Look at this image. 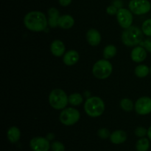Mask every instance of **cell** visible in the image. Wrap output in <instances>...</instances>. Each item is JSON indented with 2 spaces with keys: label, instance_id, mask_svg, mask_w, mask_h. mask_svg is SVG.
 I'll return each instance as SVG.
<instances>
[{
  "label": "cell",
  "instance_id": "6da1fadb",
  "mask_svg": "<svg viewBox=\"0 0 151 151\" xmlns=\"http://www.w3.org/2000/svg\"><path fill=\"white\" fill-rule=\"evenodd\" d=\"M24 25L27 29L32 32H41L47 28L48 19L43 12L32 10L24 16Z\"/></svg>",
  "mask_w": 151,
  "mask_h": 151
},
{
  "label": "cell",
  "instance_id": "7a4b0ae2",
  "mask_svg": "<svg viewBox=\"0 0 151 151\" xmlns=\"http://www.w3.org/2000/svg\"><path fill=\"white\" fill-rule=\"evenodd\" d=\"M144 38V33L140 28L132 25L125 29L121 35V41L127 47H136L140 45Z\"/></svg>",
  "mask_w": 151,
  "mask_h": 151
},
{
  "label": "cell",
  "instance_id": "3957f363",
  "mask_svg": "<svg viewBox=\"0 0 151 151\" xmlns=\"http://www.w3.org/2000/svg\"><path fill=\"white\" fill-rule=\"evenodd\" d=\"M83 108L88 116L97 118L103 115L106 110V105L104 101L99 96H91L85 101Z\"/></svg>",
  "mask_w": 151,
  "mask_h": 151
},
{
  "label": "cell",
  "instance_id": "277c9868",
  "mask_svg": "<svg viewBox=\"0 0 151 151\" xmlns=\"http://www.w3.org/2000/svg\"><path fill=\"white\" fill-rule=\"evenodd\" d=\"M49 103L53 109L62 110L67 107L69 96H67L66 92L62 89H53L49 95Z\"/></svg>",
  "mask_w": 151,
  "mask_h": 151
},
{
  "label": "cell",
  "instance_id": "5b68a950",
  "mask_svg": "<svg viewBox=\"0 0 151 151\" xmlns=\"http://www.w3.org/2000/svg\"><path fill=\"white\" fill-rule=\"evenodd\" d=\"M113 66L111 62L107 59H100L94 63L92 67V73L98 79H106L111 75Z\"/></svg>",
  "mask_w": 151,
  "mask_h": 151
},
{
  "label": "cell",
  "instance_id": "8992f818",
  "mask_svg": "<svg viewBox=\"0 0 151 151\" xmlns=\"http://www.w3.org/2000/svg\"><path fill=\"white\" fill-rule=\"evenodd\" d=\"M81 118V113L75 107H69L62 110L59 115L60 123L65 126H72L77 124Z\"/></svg>",
  "mask_w": 151,
  "mask_h": 151
},
{
  "label": "cell",
  "instance_id": "52a82bcc",
  "mask_svg": "<svg viewBox=\"0 0 151 151\" xmlns=\"http://www.w3.org/2000/svg\"><path fill=\"white\" fill-rule=\"evenodd\" d=\"M129 10L137 16L147 14L151 10V3L148 0H131L128 3Z\"/></svg>",
  "mask_w": 151,
  "mask_h": 151
},
{
  "label": "cell",
  "instance_id": "ba28073f",
  "mask_svg": "<svg viewBox=\"0 0 151 151\" xmlns=\"http://www.w3.org/2000/svg\"><path fill=\"white\" fill-rule=\"evenodd\" d=\"M116 16L118 24L124 30L132 26L134 16H133V13L129 9L124 8V7L119 9Z\"/></svg>",
  "mask_w": 151,
  "mask_h": 151
},
{
  "label": "cell",
  "instance_id": "9c48e42d",
  "mask_svg": "<svg viewBox=\"0 0 151 151\" xmlns=\"http://www.w3.org/2000/svg\"><path fill=\"white\" fill-rule=\"evenodd\" d=\"M134 110L140 115H149L151 113V98L149 96L139 98L134 104Z\"/></svg>",
  "mask_w": 151,
  "mask_h": 151
},
{
  "label": "cell",
  "instance_id": "30bf717a",
  "mask_svg": "<svg viewBox=\"0 0 151 151\" xmlns=\"http://www.w3.org/2000/svg\"><path fill=\"white\" fill-rule=\"evenodd\" d=\"M29 147L32 151H49L51 149V144L47 137L35 136L29 142Z\"/></svg>",
  "mask_w": 151,
  "mask_h": 151
},
{
  "label": "cell",
  "instance_id": "8fae6325",
  "mask_svg": "<svg viewBox=\"0 0 151 151\" xmlns=\"http://www.w3.org/2000/svg\"><path fill=\"white\" fill-rule=\"evenodd\" d=\"M147 51L142 46L138 45L133 48L131 52V59L136 63H142L146 59Z\"/></svg>",
  "mask_w": 151,
  "mask_h": 151
},
{
  "label": "cell",
  "instance_id": "7c38bea8",
  "mask_svg": "<svg viewBox=\"0 0 151 151\" xmlns=\"http://www.w3.org/2000/svg\"><path fill=\"white\" fill-rule=\"evenodd\" d=\"M50 52L56 57H63L66 53V46L63 41L60 39H55L50 44Z\"/></svg>",
  "mask_w": 151,
  "mask_h": 151
},
{
  "label": "cell",
  "instance_id": "4fadbf2b",
  "mask_svg": "<svg viewBox=\"0 0 151 151\" xmlns=\"http://www.w3.org/2000/svg\"><path fill=\"white\" fill-rule=\"evenodd\" d=\"M87 42L92 47H97L100 44L102 40L101 34L100 31L94 28H91L86 33Z\"/></svg>",
  "mask_w": 151,
  "mask_h": 151
},
{
  "label": "cell",
  "instance_id": "5bb4252c",
  "mask_svg": "<svg viewBox=\"0 0 151 151\" xmlns=\"http://www.w3.org/2000/svg\"><path fill=\"white\" fill-rule=\"evenodd\" d=\"M80 59V55L75 50H69L63 56V62L66 66H73L76 65Z\"/></svg>",
  "mask_w": 151,
  "mask_h": 151
},
{
  "label": "cell",
  "instance_id": "9a60e30c",
  "mask_svg": "<svg viewBox=\"0 0 151 151\" xmlns=\"http://www.w3.org/2000/svg\"><path fill=\"white\" fill-rule=\"evenodd\" d=\"M60 16V12L56 7H50L48 10V26L51 28H56L58 27Z\"/></svg>",
  "mask_w": 151,
  "mask_h": 151
},
{
  "label": "cell",
  "instance_id": "2e32d148",
  "mask_svg": "<svg viewBox=\"0 0 151 151\" xmlns=\"http://www.w3.org/2000/svg\"><path fill=\"white\" fill-rule=\"evenodd\" d=\"M127 133L126 132L122 130H114L111 133V136L109 139L111 142L114 144H121L125 142L127 140Z\"/></svg>",
  "mask_w": 151,
  "mask_h": 151
},
{
  "label": "cell",
  "instance_id": "e0dca14e",
  "mask_svg": "<svg viewBox=\"0 0 151 151\" xmlns=\"http://www.w3.org/2000/svg\"><path fill=\"white\" fill-rule=\"evenodd\" d=\"M75 25V19L69 14L61 15L58 20V27L63 30H69Z\"/></svg>",
  "mask_w": 151,
  "mask_h": 151
},
{
  "label": "cell",
  "instance_id": "ac0fdd59",
  "mask_svg": "<svg viewBox=\"0 0 151 151\" xmlns=\"http://www.w3.org/2000/svg\"><path fill=\"white\" fill-rule=\"evenodd\" d=\"M7 137L10 143H17L21 138V131L19 127L16 126H12L9 127L7 131Z\"/></svg>",
  "mask_w": 151,
  "mask_h": 151
},
{
  "label": "cell",
  "instance_id": "d6986e66",
  "mask_svg": "<svg viewBox=\"0 0 151 151\" xmlns=\"http://www.w3.org/2000/svg\"><path fill=\"white\" fill-rule=\"evenodd\" d=\"M149 73H150V68L144 64L137 65L134 69V74L138 78H145L149 75Z\"/></svg>",
  "mask_w": 151,
  "mask_h": 151
},
{
  "label": "cell",
  "instance_id": "ffe728a7",
  "mask_svg": "<svg viewBox=\"0 0 151 151\" xmlns=\"http://www.w3.org/2000/svg\"><path fill=\"white\" fill-rule=\"evenodd\" d=\"M116 53H117V48L114 44H108L103 49V58L107 60L113 59L116 56Z\"/></svg>",
  "mask_w": 151,
  "mask_h": 151
},
{
  "label": "cell",
  "instance_id": "44dd1931",
  "mask_svg": "<svg viewBox=\"0 0 151 151\" xmlns=\"http://www.w3.org/2000/svg\"><path fill=\"white\" fill-rule=\"evenodd\" d=\"M83 102V96L80 93H73L69 96V104L72 107H78Z\"/></svg>",
  "mask_w": 151,
  "mask_h": 151
},
{
  "label": "cell",
  "instance_id": "7402d4cb",
  "mask_svg": "<svg viewBox=\"0 0 151 151\" xmlns=\"http://www.w3.org/2000/svg\"><path fill=\"white\" fill-rule=\"evenodd\" d=\"M150 145V139L145 137L140 138L136 143V150L137 151H147Z\"/></svg>",
  "mask_w": 151,
  "mask_h": 151
},
{
  "label": "cell",
  "instance_id": "603a6c76",
  "mask_svg": "<svg viewBox=\"0 0 151 151\" xmlns=\"http://www.w3.org/2000/svg\"><path fill=\"white\" fill-rule=\"evenodd\" d=\"M120 107L125 112H131L134 109V104L129 98H123L120 101Z\"/></svg>",
  "mask_w": 151,
  "mask_h": 151
},
{
  "label": "cell",
  "instance_id": "cb8c5ba5",
  "mask_svg": "<svg viewBox=\"0 0 151 151\" xmlns=\"http://www.w3.org/2000/svg\"><path fill=\"white\" fill-rule=\"evenodd\" d=\"M141 29L144 35L147 37H151V18L144 21L142 25Z\"/></svg>",
  "mask_w": 151,
  "mask_h": 151
},
{
  "label": "cell",
  "instance_id": "d4e9b609",
  "mask_svg": "<svg viewBox=\"0 0 151 151\" xmlns=\"http://www.w3.org/2000/svg\"><path fill=\"white\" fill-rule=\"evenodd\" d=\"M136 136L140 138H144L147 136V129L146 127H142V126H139L134 130Z\"/></svg>",
  "mask_w": 151,
  "mask_h": 151
},
{
  "label": "cell",
  "instance_id": "484cf974",
  "mask_svg": "<svg viewBox=\"0 0 151 151\" xmlns=\"http://www.w3.org/2000/svg\"><path fill=\"white\" fill-rule=\"evenodd\" d=\"M52 151H65V146L62 142L59 141H55L51 143Z\"/></svg>",
  "mask_w": 151,
  "mask_h": 151
},
{
  "label": "cell",
  "instance_id": "4316f807",
  "mask_svg": "<svg viewBox=\"0 0 151 151\" xmlns=\"http://www.w3.org/2000/svg\"><path fill=\"white\" fill-rule=\"evenodd\" d=\"M97 136L102 139H106L108 138H110L111 133L109 130V129L106 128V127H102L100 128L97 131Z\"/></svg>",
  "mask_w": 151,
  "mask_h": 151
},
{
  "label": "cell",
  "instance_id": "83f0119b",
  "mask_svg": "<svg viewBox=\"0 0 151 151\" xmlns=\"http://www.w3.org/2000/svg\"><path fill=\"white\" fill-rule=\"evenodd\" d=\"M140 45L145 47L147 52L151 53V37H147L146 39L143 40Z\"/></svg>",
  "mask_w": 151,
  "mask_h": 151
},
{
  "label": "cell",
  "instance_id": "f1b7e54d",
  "mask_svg": "<svg viewBox=\"0 0 151 151\" xmlns=\"http://www.w3.org/2000/svg\"><path fill=\"white\" fill-rule=\"evenodd\" d=\"M118 10L119 9L117 7H116L113 4H111V5L108 6L107 8H106V13L110 15V16H114V15H116Z\"/></svg>",
  "mask_w": 151,
  "mask_h": 151
},
{
  "label": "cell",
  "instance_id": "f546056e",
  "mask_svg": "<svg viewBox=\"0 0 151 151\" xmlns=\"http://www.w3.org/2000/svg\"><path fill=\"white\" fill-rule=\"evenodd\" d=\"M72 0H58V3L62 7H67L72 3Z\"/></svg>",
  "mask_w": 151,
  "mask_h": 151
},
{
  "label": "cell",
  "instance_id": "4dcf8cb0",
  "mask_svg": "<svg viewBox=\"0 0 151 151\" xmlns=\"http://www.w3.org/2000/svg\"><path fill=\"white\" fill-rule=\"evenodd\" d=\"M113 5H114L115 7H117L118 9L122 8V5H123V2H122V0H114L113 1Z\"/></svg>",
  "mask_w": 151,
  "mask_h": 151
},
{
  "label": "cell",
  "instance_id": "1f68e13d",
  "mask_svg": "<svg viewBox=\"0 0 151 151\" xmlns=\"http://www.w3.org/2000/svg\"><path fill=\"white\" fill-rule=\"evenodd\" d=\"M46 137L47 138V139H48V140L51 141V140H52L53 139H54L55 136H54V134H53V133H48V134L47 135V136H46Z\"/></svg>",
  "mask_w": 151,
  "mask_h": 151
},
{
  "label": "cell",
  "instance_id": "d6a6232c",
  "mask_svg": "<svg viewBox=\"0 0 151 151\" xmlns=\"http://www.w3.org/2000/svg\"><path fill=\"white\" fill-rule=\"evenodd\" d=\"M147 137L151 141V126H150L149 128L147 129Z\"/></svg>",
  "mask_w": 151,
  "mask_h": 151
},
{
  "label": "cell",
  "instance_id": "836d02e7",
  "mask_svg": "<svg viewBox=\"0 0 151 151\" xmlns=\"http://www.w3.org/2000/svg\"><path fill=\"white\" fill-rule=\"evenodd\" d=\"M150 74H151V66H150Z\"/></svg>",
  "mask_w": 151,
  "mask_h": 151
}]
</instances>
